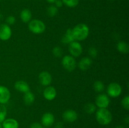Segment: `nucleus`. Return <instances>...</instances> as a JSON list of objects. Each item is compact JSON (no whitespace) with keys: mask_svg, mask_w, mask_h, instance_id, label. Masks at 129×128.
Returning <instances> with one entry per match:
<instances>
[{"mask_svg":"<svg viewBox=\"0 0 129 128\" xmlns=\"http://www.w3.org/2000/svg\"><path fill=\"white\" fill-rule=\"evenodd\" d=\"M88 53L91 57L95 58L98 55V50L95 47H90L88 50Z\"/></svg>","mask_w":129,"mask_h":128,"instance_id":"obj_28","label":"nucleus"},{"mask_svg":"<svg viewBox=\"0 0 129 128\" xmlns=\"http://www.w3.org/2000/svg\"><path fill=\"white\" fill-rule=\"evenodd\" d=\"M72 31L75 41H83L88 38L89 29L86 24L79 23L72 29Z\"/></svg>","mask_w":129,"mask_h":128,"instance_id":"obj_1","label":"nucleus"},{"mask_svg":"<svg viewBox=\"0 0 129 128\" xmlns=\"http://www.w3.org/2000/svg\"><path fill=\"white\" fill-rule=\"evenodd\" d=\"M11 97L10 90L6 87L0 85V104H6Z\"/></svg>","mask_w":129,"mask_h":128,"instance_id":"obj_12","label":"nucleus"},{"mask_svg":"<svg viewBox=\"0 0 129 128\" xmlns=\"http://www.w3.org/2000/svg\"><path fill=\"white\" fill-rule=\"evenodd\" d=\"M55 5V6H56L57 8H61L62 6H63V3L62 1V0H56L55 1V2L54 3Z\"/></svg>","mask_w":129,"mask_h":128,"instance_id":"obj_31","label":"nucleus"},{"mask_svg":"<svg viewBox=\"0 0 129 128\" xmlns=\"http://www.w3.org/2000/svg\"><path fill=\"white\" fill-rule=\"evenodd\" d=\"M108 1H114V0H108Z\"/></svg>","mask_w":129,"mask_h":128,"instance_id":"obj_38","label":"nucleus"},{"mask_svg":"<svg viewBox=\"0 0 129 128\" xmlns=\"http://www.w3.org/2000/svg\"><path fill=\"white\" fill-rule=\"evenodd\" d=\"M55 121V117L54 114L50 112H46L43 114L41 118V124L43 126L49 127L54 124Z\"/></svg>","mask_w":129,"mask_h":128,"instance_id":"obj_10","label":"nucleus"},{"mask_svg":"<svg viewBox=\"0 0 129 128\" xmlns=\"http://www.w3.org/2000/svg\"><path fill=\"white\" fill-rule=\"evenodd\" d=\"M32 14L28 9H24L20 13V18L23 23H28L31 20Z\"/></svg>","mask_w":129,"mask_h":128,"instance_id":"obj_18","label":"nucleus"},{"mask_svg":"<svg viewBox=\"0 0 129 128\" xmlns=\"http://www.w3.org/2000/svg\"><path fill=\"white\" fill-rule=\"evenodd\" d=\"M58 11H59V10L56 6L51 5L47 10V14L50 17H54L55 15H57V14L58 13Z\"/></svg>","mask_w":129,"mask_h":128,"instance_id":"obj_24","label":"nucleus"},{"mask_svg":"<svg viewBox=\"0 0 129 128\" xmlns=\"http://www.w3.org/2000/svg\"><path fill=\"white\" fill-rule=\"evenodd\" d=\"M107 92L108 96L113 98L118 97L122 94V87L117 82L110 83L107 87Z\"/></svg>","mask_w":129,"mask_h":128,"instance_id":"obj_5","label":"nucleus"},{"mask_svg":"<svg viewBox=\"0 0 129 128\" xmlns=\"http://www.w3.org/2000/svg\"><path fill=\"white\" fill-rule=\"evenodd\" d=\"M62 118L65 121L68 122H73L78 119V114L75 110L68 109L65 110L62 114Z\"/></svg>","mask_w":129,"mask_h":128,"instance_id":"obj_11","label":"nucleus"},{"mask_svg":"<svg viewBox=\"0 0 129 128\" xmlns=\"http://www.w3.org/2000/svg\"><path fill=\"white\" fill-rule=\"evenodd\" d=\"M14 87L17 91L20 92L25 93L26 92L30 91V86L28 84L23 80H18L16 82Z\"/></svg>","mask_w":129,"mask_h":128,"instance_id":"obj_14","label":"nucleus"},{"mask_svg":"<svg viewBox=\"0 0 129 128\" xmlns=\"http://www.w3.org/2000/svg\"><path fill=\"white\" fill-rule=\"evenodd\" d=\"M93 89L96 92H102L104 90L105 85L102 81L97 80L93 84Z\"/></svg>","mask_w":129,"mask_h":128,"instance_id":"obj_22","label":"nucleus"},{"mask_svg":"<svg viewBox=\"0 0 129 128\" xmlns=\"http://www.w3.org/2000/svg\"><path fill=\"white\" fill-rule=\"evenodd\" d=\"M30 128H44L42 124L39 122H34L30 125Z\"/></svg>","mask_w":129,"mask_h":128,"instance_id":"obj_30","label":"nucleus"},{"mask_svg":"<svg viewBox=\"0 0 129 128\" xmlns=\"http://www.w3.org/2000/svg\"><path fill=\"white\" fill-rule=\"evenodd\" d=\"M39 80L40 83L43 86H49L52 81L51 74L47 71L42 72L39 75Z\"/></svg>","mask_w":129,"mask_h":128,"instance_id":"obj_9","label":"nucleus"},{"mask_svg":"<svg viewBox=\"0 0 129 128\" xmlns=\"http://www.w3.org/2000/svg\"><path fill=\"white\" fill-rule=\"evenodd\" d=\"M28 28L33 33L41 34L45 31L46 26L42 21L37 19H34L29 22Z\"/></svg>","mask_w":129,"mask_h":128,"instance_id":"obj_3","label":"nucleus"},{"mask_svg":"<svg viewBox=\"0 0 129 128\" xmlns=\"http://www.w3.org/2000/svg\"><path fill=\"white\" fill-rule=\"evenodd\" d=\"M124 122H125V124H127V125H128V122H129V117H128V116L126 117L125 119H124Z\"/></svg>","mask_w":129,"mask_h":128,"instance_id":"obj_33","label":"nucleus"},{"mask_svg":"<svg viewBox=\"0 0 129 128\" xmlns=\"http://www.w3.org/2000/svg\"><path fill=\"white\" fill-rule=\"evenodd\" d=\"M63 4L69 8H74L79 4V0H62Z\"/></svg>","mask_w":129,"mask_h":128,"instance_id":"obj_25","label":"nucleus"},{"mask_svg":"<svg viewBox=\"0 0 129 128\" xmlns=\"http://www.w3.org/2000/svg\"><path fill=\"white\" fill-rule=\"evenodd\" d=\"M12 31L10 26L7 24L0 25V40L7 41L11 38Z\"/></svg>","mask_w":129,"mask_h":128,"instance_id":"obj_8","label":"nucleus"},{"mask_svg":"<svg viewBox=\"0 0 129 128\" xmlns=\"http://www.w3.org/2000/svg\"><path fill=\"white\" fill-rule=\"evenodd\" d=\"M63 127V124L62 122H58L55 125V128H62Z\"/></svg>","mask_w":129,"mask_h":128,"instance_id":"obj_32","label":"nucleus"},{"mask_svg":"<svg viewBox=\"0 0 129 128\" xmlns=\"http://www.w3.org/2000/svg\"><path fill=\"white\" fill-rule=\"evenodd\" d=\"M46 1H47L48 3H54L56 0H46Z\"/></svg>","mask_w":129,"mask_h":128,"instance_id":"obj_34","label":"nucleus"},{"mask_svg":"<svg viewBox=\"0 0 129 128\" xmlns=\"http://www.w3.org/2000/svg\"><path fill=\"white\" fill-rule=\"evenodd\" d=\"M1 18H2V15H1V14L0 13V21H1Z\"/></svg>","mask_w":129,"mask_h":128,"instance_id":"obj_36","label":"nucleus"},{"mask_svg":"<svg viewBox=\"0 0 129 128\" xmlns=\"http://www.w3.org/2000/svg\"><path fill=\"white\" fill-rule=\"evenodd\" d=\"M62 49L60 46H55L53 48L52 53L56 57H60L62 55Z\"/></svg>","mask_w":129,"mask_h":128,"instance_id":"obj_26","label":"nucleus"},{"mask_svg":"<svg viewBox=\"0 0 129 128\" xmlns=\"http://www.w3.org/2000/svg\"><path fill=\"white\" fill-rule=\"evenodd\" d=\"M112 114L107 108H99L96 112V119L100 124L103 125H108L112 120Z\"/></svg>","mask_w":129,"mask_h":128,"instance_id":"obj_2","label":"nucleus"},{"mask_svg":"<svg viewBox=\"0 0 129 128\" xmlns=\"http://www.w3.org/2000/svg\"><path fill=\"white\" fill-rule=\"evenodd\" d=\"M115 128H125V127L123 126H122V125H117V126H116Z\"/></svg>","mask_w":129,"mask_h":128,"instance_id":"obj_35","label":"nucleus"},{"mask_svg":"<svg viewBox=\"0 0 129 128\" xmlns=\"http://www.w3.org/2000/svg\"><path fill=\"white\" fill-rule=\"evenodd\" d=\"M0 128H3V126H2V124H1V123H0Z\"/></svg>","mask_w":129,"mask_h":128,"instance_id":"obj_37","label":"nucleus"},{"mask_svg":"<svg viewBox=\"0 0 129 128\" xmlns=\"http://www.w3.org/2000/svg\"><path fill=\"white\" fill-rule=\"evenodd\" d=\"M84 110L88 114H92L96 110V106L93 103H87L84 105Z\"/></svg>","mask_w":129,"mask_h":128,"instance_id":"obj_21","label":"nucleus"},{"mask_svg":"<svg viewBox=\"0 0 129 128\" xmlns=\"http://www.w3.org/2000/svg\"><path fill=\"white\" fill-rule=\"evenodd\" d=\"M3 128H18V122L15 119H6L2 122Z\"/></svg>","mask_w":129,"mask_h":128,"instance_id":"obj_17","label":"nucleus"},{"mask_svg":"<svg viewBox=\"0 0 129 128\" xmlns=\"http://www.w3.org/2000/svg\"><path fill=\"white\" fill-rule=\"evenodd\" d=\"M75 41L74 36H73V31L71 28H68L66 31L65 34L63 35L61 39L62 43L64 44H69L70 43Z\"/></svg>","mask_w":129,"mask_h":128,"instance_id":"obj_16","label":"nucleus"},{"mask_svg":"<svg viewBox=\"0 0 129 128\" xmlns=\"http://www.w3.org/2000/svg\"><path fill=\"white\" fill-rule=\"evenodd\" d=\"M23 100L26 105H31L35 101V95L31 92H26L24 94Z\"/></svg>","mask_w":129,"mask_h":128,"instance_id":"obj_19","label":"nucleus"},{"mask_svg":"<svg viewBox=\"0 0 129 128\" xmlns=\"http://www.w3.org/2000/svg\"><path fill=\"white\" fill-rule=\"evenodd\" d=\"M6 22L7 25H14L16 22V18H15V16H9L8 17L6 18Z\"/></svg>","mask_w":129,"mask_h":128,"instance_id":"obj_29","label":"nucleus"},{"mask_svg":"<svg viewBox=\"0 0 129 128\" xmlns=\"http://www.w3.org/2000/svg\"><path fill=\"white\" fill-rule=\"evenodd\" d=\"M7 109L4 104H0V123H2L6 119Z\"/></svg>","mask_w":129,"mask_h":128,"instance_id":"obj_23","label":"nucleus"},{"mask_svg":"<svg viewBox=\"0 0 129 128\" xmlns=\"http://www.w3.org/2000/svg\"><path fill=\"white\" fill-rule=\"evenodd\" d=\"M62 65L67 71L73 72L75 70L77 63L74 57L71 55H66L62 59Z\"/></svg>","mask_w":129,"mask_h":128,"instance_id":"obj_4","label":"nucleus"},{"mask_svg":"<svg viewBox=\"0 0 129 128\" xmlns=\"http://www.w3.org/2000/svg\"><path fill=\"white\" fill-rule=\"evenodd\" d=\"M92 65V60L89 57H84L81 59L78 64V67L82 71H86Z\"/></svg>","mask_w":129,"mask_h":128,"instance_id":"obj_15","label":"nucleus"},{"mask_svg":"<svg viewBox=\"0 0 129 128\" xmlns=\"http://www.w3.org/2000/svg\"><path fill=\"white\" fill-rule=\"evenodd\" d=\"M121 104H122L123 108H124L125 110H128L129 109V96L127 95L125 97L123 98L121 102Z\"/></svg>","mask_w":129,"mask_h":128,"instance_id":"obj_27","label":"nucleus"},{"mask_svg":"<svg viewBox=\"0 0 129 128\" xmlns=\"http://www.w3.org/2000/svg\"><path fill=\"white\" fill-rule=\"evenodd\" d=\"M117 49L118 51L123 54H127L129 51V45L125 41H120L117 45Z\"/></svg>","mask_w":129,"mask_h":128,"instance_id":"obj_20","label":"nucleus"},{"mask_svg":"<svg viewBox=\"0 0 129 128\" xmlns=\"http://www.w3.org/2000/svg\"><path fill=\"white\" fill-rule=\"evenodd\" d=\"M110 103V100L109 96L107 94H99L97 95L95 99L96 106L98 107V108H102V109L107 108L109 106Z\"/></svg>","mask_w":129,"mask_h":128,"instance_id":"obj_7","label":"nucleus"},{"mask_svg":"<svg viewBox=\"0 0 129 128\" xmlns=\"http://www.w3.org/2000/svg\"><path fill=\"white\" fill-rule=\"evenodd\" d=\"M68 50L72 56L78 57L83 52V47L79 41H74L69 44Z\"/></svg>","mask_w":129,"mask_h":128,"instance_id":"obj_6","label":"nucleus"},{"mask_svg":"<svg viewBox=\"0 0 129 128\" xmlns=\"http://www.w3.org/2000/svg\"><path fill=\"white\" fill-rule=\"evenodd\" d=\"M44 98L49 101L53 100L57 95L56 89L52 86H47L44 90L43 92Z\"/></svg>","mask_w":129,"mask_h":128,"instance_id":"obj_13","label":"nucleus"}]
</instances>
